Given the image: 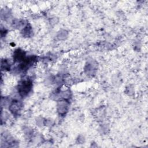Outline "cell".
Listing matches in <instances>:
<instances>
[{"mask_svg": "<svg viewBox=\"0 0 148 148\" xmlns=\"http://www.w3.org/2000/svg\"><path fill=\"white\" fill-rule=\"evenodd\" d=\"M21 108V104L18 101H13L10 105V110L14 114L20 111Z\"/></svg>", "mask_w": 148, "mask_h": 148, "instance_id": "obj_2", "label": "cell"}, {"mask_svg": "<svg viewBox=\"0 0 148 148\" xmlns=\"http://www.w3.org/2000/svg\"><path fill=\"white\" fill-rule=\"evenodd\" d=\"M67 105L65 101L60 102V105H58V112L61 113H64L67 110Z\"/></svg>", "mask_w": 148, "mask_h": 148, "instance_id": "obj_4", "label": "cell"}, {"mask_svg": "<svg viewBox=\"0 0 148 148\" xmlns=\"http://www.w3.org/2000/svg\"><path fill=\"white\" fill-rule=\"evenodd\" d=\"M24 57H25V53L23 50L17 49L14 52V58L15 60H17L18 61H23V60H24Z\"/></svg>", "mask_w": 148, "mask_h": 148, "instance_id": "obj_3", "label": "cell"}, {"mask_svg": "<svg viewBox=\"0 0 148 148\" xmlns=\"http://www.w3.org/2000/svg\"><path fill=\"white\" fill-rule=\"evenodd\" d=\"M32 88V83L29 80H24L18 85V92L20 94L24 97L27 95Z\"/></svg>", "mask_w": 148, "mask_h": 148, "instance_id": "obj_1", "label": "cell"}]
</instances>
